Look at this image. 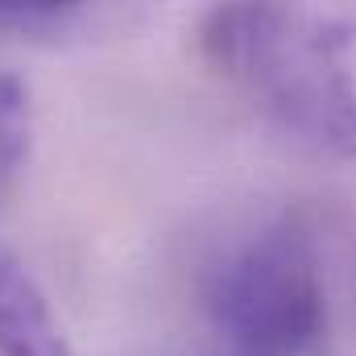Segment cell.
Here are the masks:
<instances>
[{
  "label": "cell",
  "mask_w": 356,
  "mask_h": 356,
  "mask_svg": "<svg viewBox=\"0 0 356 356\" xmlns=\"http://www.w3.org/2000/svg\"><path fill=\"white\" fill-rule=\"evenodd\" d=\"M199 50L294 141L356 158V71L340 21L286 4H220L199 21Z\"/></svg>",
  "instance_id": "cell-1"
},
{
  "label": "cell",
  "mask_w": 356,
  "mask_h": 356,
  "mask_svg": "<svg viewBox=\"0 0 356 356\" xmlns=\"http://www.w3.org/2000/svg\"><path fill=\"white\" fill-rule=\"evenodd\" d=\"M220 356H327V290L315 236L286 216L236 245L207 282Z\"/></svg>",
  "instance_id": "cell-2"
},
{
  "label": "cell",
  "mask_w": 356,
  "mask_h": 356,
  "mask_svg": "<svg viewBox=\"0 0 356 356\" xmlns=\"http://www.w3.org/2000/svg\"><path fill=\"white\" fill-rule=\"evenodd\" d=\"M0 356H71L33 273L0 249Z\"/></svg>",
  "instance_id": "cell-3"
},
{
  "label": "cell",
  "mask_w": 356,
  "mask_h": 356,
  "mask_svg": "<svg viewBox=\"0 0 356 356\" xmlns=\"http://www.w3.org/2000/svg\"><path fill=\"white\" fill-rule=\"evenodd\" d=\"M29 137H33L29 88L13 71H0V195L21 175L29 158Z\"/></svg>",
  "instance_id": "cell-4"
},
{
  "label": "cell",
  "mask_w": 356,
  "mask_h": 356,
  "mask_svg": "<svg viewBox=\"0 0 356 356\" xmlns=\"http://www.w3.org/2000/svg\"><path fill=\"white\" fill-rule=\"evenodd\" d=\"M79 13H83L79 4H54V0H0V29L50 33V29H67Z\"/></svg>",
  "instance_id": "cell-5"
}]
</instances>
